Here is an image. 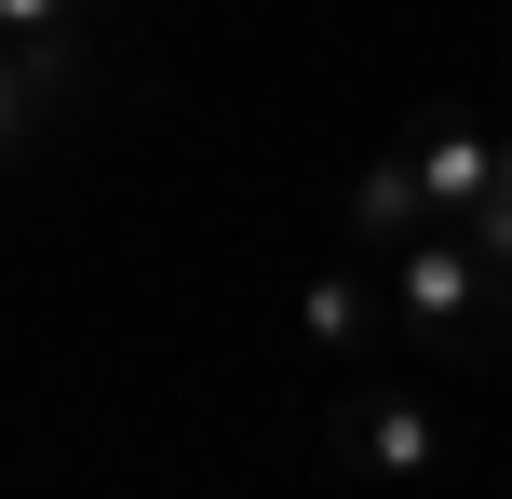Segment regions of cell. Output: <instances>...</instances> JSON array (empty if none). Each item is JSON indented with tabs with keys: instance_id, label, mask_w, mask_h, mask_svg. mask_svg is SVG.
<instances>
[{
	"instance_id": "obj_1",
	"label": "cell",
	"mask_w": 512,
	"mask_h": 499,
	"mask_svg": "<svg viewBox=\"0 0 512 499\" xmlns=\"http://www.w3.org/2000/svg\"><path fill=\"white\" fill-rule=\"evenodd\" d=\"M378 284H391V324H405L418 351H472V338H486V297H499V270L472 257L459 230H445V243H418L405 270H378Z\"/></svg>"
},
{
	"instance_id": "obj_2",
	"label": "cell",
	"mask_w": 512,
	"mask_h": 499,
	"mask_svg": "<svg viewBox=\"0 0 512 499\" xmlns=\"http://www.w3.org/2000/svg\"><path fill=\"white\" fill-rule=\"evenodd\" d=\"M81 81V14H54V0H14V68H0V122L41 135L54 108H68Z\"/></svg>"
},
{
	"instance_id": "obj_3",
	"label": "cell",
	"mask_w": 512,
	"mask_h": 499,
	"mask_svg": "<svg viewBox=\"0 0 512 499\" xmlns=\"http://www.w3.org/2000/svg\"><path fill=\"white\" fill-rule=\"evenodd\" d=\"M337 459L378 473V486H418L445 459V432H432V405H405V392H351V405H337Z\"/></svg>"
},
{
	"instance_id": "obj_4",
	"label": "cell",
	"mask_w": 512,
	"mask_h": 499,
	"mask_svg": "<svg viewBox=\"0 0 512 499\" xmlns=\"http://www.w3.org/2000/svg\"><path fill=\"white\" fill-rule=\"evenodd\" d=\"M351 243L378 270H405L418 243H445V216H432V189H418V162H364L351 176Z\"/></svg>"
},
{
	"instance_id": "obj_5",
	"label": "cell",
	"mask_w": 512,
	"mask_h": 499,
	"mask_svg": "<svg viewBox=\"0 0 512 499\" xmlns=\"http://www.w3.org/2000/svg\"><path fill=\"white\" fill-rule=\"evenodd\" d=\"M405 162H418V189H432V216H445V230H472V216L499 203V135H472V122H432Z\"/></svg>"
},
{
	"instance_id": "obj_6",
	"label": "cell",
	"mask_w": 512,
	"mask_h": 499,
	"mask_svg": "<svg viewBox=\"0 0 512 499\" xmlns=\"http://www.w3.org/2000/svg\"><path fill=\"white\" fill-rule=\"evenodd\" d=\"M378 324H391V284H364V270H310L297 284V338L351 351V338H378Z\"/></svg>"
},
{
	"instance_id": "obj_7",
	"label": "cell",
	"mask_w": 512,
	"mask_h": 499,
	"mask_svg": "<svg viewBox=\"0 0 512 499\" xmlns=\"http://www.w3.org/2000/svg\"><path fill=\"white\" fill-rule=\"evenodd\" d=\"M459 243H472V257H486V270H499V284H512V203H486V216H472V230H459Z\"/></svg>"
},
{
	"instance_id": "obj_8",
	"label": "cell",
	"mask_w": 512,
	"mask_h": 499,
	"mask_svg": "<svg viewBox=\"0 0 512 499\" xmlns=\"http://www.w3.org/2000/svg\"><path fill=\"white\" fill-rule=\"evenodd\" d=\"M499 203H512V135H499Z\"/></svg>"
}]
</instances>
